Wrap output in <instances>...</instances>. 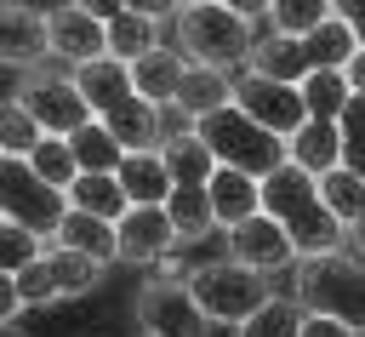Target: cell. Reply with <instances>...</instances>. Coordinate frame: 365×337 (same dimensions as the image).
Returning a JSON list of instances; mask_svg holds the SVG:
<instances>
[{"instance_id":"obj_1","label":"cell","mask_w":365,"mask_h":337,"mask_svg":"<svg viewBox=\"0 0 365 337\" xmlns=\"http://www.w3.org/2000/svg\"><path fill=\"white\" fill-rule=\"evenodd\" d=\"M262 211L297 240L302 257H319V251H342L348 240V223L325 206V188L314 171H302L297 160H285L279 171L262 177Z\"/></svg>"},{"instance_id":"obj_2","label":"cell","mask_w":365,"mask_h":337,"mask_svg":"<svg viewBox=\"0 0 365 337\" xmlns=\"http://www.w3.org/2000/svg\"><path fill=\"white\" fill-rule=\"evenodd\" d=\"M177 46L188 63H211V69H234L251 57L257 34H251V17L234 11L228 0H188L177 11Z\"/></svg>"},{"instance_id":"obj_3","label":"cell","mask_w":365,"mask_h":337,"mask_svg":"<svg viewBox=\"0 0 365 337\" xmlns=\"http://www.w3.org/2000/svg\"><path fill=\"white\" fill-rule=\"evenodd\" d=\"M297 303L308 314H331V320H348L354 331H365V257H348V251L302 257Z\"/></svg>"},{"instance_id":"obj_4","label":"cell","mask_w":365,"mask_h":337,"mask_svg":"<svg viewBox=\"0 0 365 337\" xmlns=\"http://www.w3.org/2000/svg\"><path fill=\"white\" fill-rule=\"evenodd\" d=\"M200 137L211 143L217 166H240V171H251V177H268V171H279V166L291 160L285 137H274V131H268L262 120H251L240 103L205 114V120H200Z\"/></svg>"},{"instance_id":"obj_5","label":"cell","mask_w":365,"mask_h":337,"mask_svg":"<svg viewBox=\"0 0 365 337\" xmlns=\"http://www.w3.org/2000/svg\"><path fill=\"white\" fill-rule=\"evenodd\" d=\"M188 286H194V297H200V308L211 314V320H222V326H245L268 297H274V280L262 274V268H251V263H240V257H222V263H200L194 274H188Z\"/></svg>"},{"instance_id":"obj_6","label":"cell","mask_w":365,"mask_h":337,"mask_svg":"<svg viewBox=\"0 0 365 337\" xmlns=\"http://www.w3.org/2000/svg\"><path fill=\"white\" fill-rule=\"evenodd\" d=\"M0 211L29 223V228H40L46 240H57V228L68 217V188L46 183L29 154H6L0 160Z\"/></svg>"},{"instance_id":"obj_7","label":"cell","mask_w":365,"mask_h":337,"mask_svg":"<svg viewBox=\"0 0 365 337\" xmlns=\"http://www.w3.org/2000/svg\"><path fill=\"white\" fill-rule=\"evenodd\" d=\"M137 320H143V331H154V337H211V326H217V320L200 308L188 274H165V268L143 280V291H137Z\"/></svg>"},{"instance_id":"obj_8","label":"cell","mask_w":365,"mask_h":337,"mask_svg":"<svg viewBox=\"0 0 365 337\" xmlns=\"http://www.w3.org/2000/svg\"><path fill=\"white\" fill-rule=\"evenodd\" d=\"M11 280H17V297L23 303H57V297H80V291L103 286V263L86 257V251H74V246H46Z\"/></svg>"},{"instance_id":"obj_9","label":"cell","mask_w":365,"mask_h":337,"mask_svg":"<svg viewBox=\"0 0 365 337\" xmlns=\"http://www.w3.org/2000/svg\"><path fill=\"white\" fill-rule=\"evenodd\" d=\"M11 97L46 126V137H68V131H80L86 120H97L74 74H46V69H40V74H23V86H17Z\"/></svg>"},{"instance_id":"obj_10","label":"cell","mask_w":365,"mask_h":337,"mask_svg":"<svg viewBox=\"0 0 365 337\" xmlns=\"http://www.w3.org/2000/svg\"><path fill=\"white\" fill-rule=\"evenodd\" d=\"M234 103H240L251 120H262L274 137H297V126L308 120L302 86H291V80H268V74H245V80H234Z\"/></svg>"},{"instance_id":"obj_11","label":"cell","mask_w":365,"mask_h":337,"mask_svg":"<svg viewBox=\"0 0 365 337\" xmlns=\"http://www.w3.org/2000/svg\"><path fill=\"white\" fill-rule=\"evenodd\" d=\"M46 23H51V51H57V57H68V63L108 57V23H103L97 11H86V6L63 0V6H51V11H46Z\"/></svg>"},{"instance_id":"obj_12","label":"cell","mask_w":365,"mask_h":337,"mask_svg":"<svg viewBox=\"0 0 365 337\" xmlns=\"http://www.w3.org/2000/svg\"><path fill=\"white\" fill-rule=\"evenodd\" d=\"M228 257H240V263H251V268L274 274V268H285V263H291V257H302V251H297V240H291L268 211H257V217H245V223H234V228H228Z\"/></svg>"},{"instance_id":"obj_13","label":"cell","mask_w":365,"mask_h":337,"mask_svg":"<svg viewBox=\"0 0 365 337\" xmlns=\"http://www.w3.org/2000/svg\"><path fill=\"white\" fill-rule=\"evenodd\" d=\"M177 246V223L165 206H131L120 217V263H160Z\"/></svg>"},{"instance_id":"obj_14","label":"cell","mask_w":365,"mask_h":337,"mask_svg":"<svg viewBox=\"0 0 365 337\" xmlns=\"http://www.w3.org/2000/svg\"><path fill=\"white\" fill-rule=\"evenodd\" d=\"M0 57L11 63V69H29L34 57H46L51 51V23H46V11H34L29 0H6L0 6Z\"/></svg>"},{"instance_id":"obj_15","label":"cell","mask_w":365,"mask_h":337,"mask_svg":"<svg viewBox=\"0 0 365 337\" xmlns=\"http://www.w3.org/2000/svg\"><path fill=\"white\" fill-rule=\"evenodd\" d=\"M114 177L131 194V206H165L171 188H177V177H171V166H165L160 149H125V160L114 166Z\"/></svg>"},{"instance_id":"obj_16","label":"cell","mask_w":365,"mask_h":337,"mask_svg":"<svg viewBox=\"0 0 365 337\" xmlns=\"http://www.w3.org/2000/svg\"><path fill=\"white\" fill-rule=\"evenodd\" d=\"M251 74H268V80H291V86H302V74H314V63H308V46H302V34H279V29H268L257 46H251Z\"/></svg>"},{"instance_id":"obj_17","label":"cell","mask_w":365,"mask_h":337,"mask_svg":"<svg viewBox=\"0 0 365 337\" xmlns=\"http://www.w3.org/2000/svg\"><path fill=\"white\" fill-rule=\"evenodd\" d=\"M205 188H211L217 223H228V228L262 211V177H251V171H240V166H217Z\"/></svg>"},{"instance_id":"obj_18","label":"cell","mask_w":365,"mask_h":337,"mask_svg":"<svg viewBox=\"0 0 365 337\" xmlns=\"http://www.w3.org/2000/svg\"><path fill=\"white\" fill-rule=\"evenodd\" d=\"M285 149H291V160L302 166V171H314V177H325L331 166H342V126L336 120H302L297 126V137H285Z\"/></svg>"},{"instance_id":"obj_19","label":"cell","mask_w":365,"mask_h":337,"mask_svg":"<svg viewBox=\"0 0 365 337\" xmlns=\"http://www.w3.org/2000/svg\"><path fill=\"white\" fill-rule=\"evenodd\" d=\"M57 246H74V251H86V257H97V263H114V257H120V223L68 206V217H63V228H57Z\"/></svg>"},{"instance_id":"obj_20","label":"cell","mask_w":365,"mask_h":337,"mask_svg":"<svg viewBox=\"0 0 365 337\" xmlns=\"http://www.w3.org/2000/svg\"><path fill=\"white\" fill-rule=\"evenodd\" d=\"M182 74H188V57L171 51V46H154V51H143V57L131 63V80H137V91H143L148 103H177Z\"/></svg>"},{"instance_id":"obj_21","label":"cell","mask_w":365,"mask_h":337,"mask_svg":"<svg viewBox=\"0 0 365 337\" xmlns=\"http://www.w3.org/2000/svg\"><path fill=\"white\" fill-rule=\"evenodd\" d=\"M177 103L194 114V120H205V114H217V109H228L234 103V86H228V69H211V63H188V74H182V86H177Z\"/></svg>"},{"instance_id":"obj_22","label":"cell","mask_w":365,"mask_h":337,"mask_svg":"<svg viewBox=\"0 0 365 337\" xmlns=\"http://www.w3.org/2000/svg\"><path fill=\"white\" fill-rule=\"evenodd\" d=\"M165 211H171V223H177V240H182V246L205 240V234H211V223H217V206H211V188H205V183H177V188H171V200H165Z\"/></svg>"},{"instance_id":"obj_23","label":"cell","mask_w":365,"mask_h":337,"mask_svg":"<svg viewBox=\"0 0 365 337\" xmlns=\"http://www.w3.org/2000/svg\"><path fill=\"white\" fill-rule=\"evenodd\" d=\"M68 206H80V211H97V217H125L131 211V194L120 188V177L114 171H80L74 183H68Z\"/></svg>"},{"instance_id":"obj_24","label":"cell","mask_w":365,"mask_h":337,"mask_svg":"<svg viewBox=\"0 0 365 337\" xmlns=\"http://www.w3.org/2000/svg\"><path fill=\"white\" fill-rule=\"evenodd\" d=\"M160 46V17H143V11H120L108 17V57L120 63H137L143 51Z\"/></svg>"},{"instance_id":"obj_25","label":"cell","mask_w":365,"mask_h":337,"mask_svg":"<svg viewBox=\"0 0 365 337\" xmlns=\"http://www.w3.org/2000/svg\"><path fill=\"white\" fill-rule=\"evenodd\" d=\"M302 46H308V63H314V69H342V63L359 51V34L331 11L319 29H308V34H302Z\"/></svg>"},{"instance_id":"obj_26","label":"cell","mask_w":365,"mask_h":337,"mask_svg":"<svg viewBox=\"0 0 365 337\" xmlns=\"http://www.w3.org/2000/svg\"><path fill=\"white\" fill-rule=\"evenodd\" d=\"M68 149H74L80 171H114V166L125 160V143H120L103 120H86L80 131H68Z\"/></svg>"},{"instance_id":"obj_27","label":"cell","mask_w":365,"mask_h":337,"mask_svg":"<svg viewBox=\"0 0 365 337\" xmlns=\"http://www.w3.org/2000/svg\"><path fill=\"white\" fill-rule=\"evenodd\" d=\"M160 154H165V166H171L177 183H211V171H217V154H211V143L200 137V126L182 131V137H171Z\"/></svg>"},{"instance_id":"obj_28","label":"cell","mask_w":365,"mask_h":337,"mask_svg":"<svg viewBox=\"0 0 365 337\" xmlns=\"http://www.w3.org/2000/svg\"><path fill=\"white\" fill-rule=\"evenodd\" d=\"M348 97H354V86H348L342 69H314V74H302V103H308L314 120H336V114L348 109Z\"/></svg>"},{"instance_id":"obj_29","label":"cell","mask_w":365,"mask_h":337,"mask_svg":"<svg viewBox=\"0 0 365 337\" xmlns=\"http://www.w3.org/2000/svg\"><path fill=\"white\" fill-rule=\"evenodd\" d=\"M302 320H308V308H302V303L268 297L245 326H234V337H302Z\"/></svg>"},{"instance_id":"obj_30","label":"cell","mask_w":365,"mask_h":337,"mask_svg":"<svg viewBox=\"0 0 365 337\" xmlns=\"http://www.w3.org/2000/svg\"><path fill=\"white\" fill-rule=\"evenodd\" d=\"M319 188H325V206H331L342 223H359V217H365V171L331 166V171L319 177Z\"/></svg>"},{"instance_id":"obj_31","label":"cell","mask_w":365,"mask_h":337,"mask_svg":"<svg viewBox=\"0 0 365 337\" xmlns=\"http://www.w3.org/2000/svg\"><path fill=\"white\" fill-rule=\"evenodd\" d=\"M40 251H46V234H40V228H29V223H17V217H0V268H6V274H23Z\"/></svg>"},{"instance_id":"obj_32","label":"cell","mask_w":365,"mask_h":337,"mask_svg":"<svg viewBox=\"0 0 365 337\" xmlns=\"http://www.w3.org/2000/svg\"><path fill=\"white\" fill-rule=\"evenodd\" d=\"M40 143H46V126L11 97V103L0 109V149H6V154H34Z\"/></svg>"},{"instance_id":"obj_33","label":"cell","mask_w":365,"mask_h":337,"mask_svg":"<svg viewBox=\"0 0 365 337\" xmlns=\"http://www.w3.org/2000/svg\"><path fill=\"white\" fill-rule=\"evenodd\" d=\"M331 11H336L331 0H274V6H268V17H274L279 34H308V29H319Z\"/></svg>"},{"instance_id":"obj_34","label":"cell","mask_w":365,"mask_h":337,"mask_svg":"<svg viewBox=\"0 0 365 337\" xmlns=\"http://www.w3.org/2000/svg\"><path fill=\"white\" fill-rule=\"evenodd\" d=\"M29 160H34V171H40L46 183H57V188H68V183L80 177V160H74L68 137H46V143H40V149H34Z\"/></svg>"},{"instance_id":"obj_35","label":"cell","mask_w":365,"mask_h":337,"mask_svg":"<svg viewBox=\"0 0 365 337\" xmlns=\"http://www.w3.org/2000/svg\"><path fill=\"white\" fill-rule=\"evenodd\" d=\"M336 126H342V166L365 171V91L348 97V109L336 114Z\"/></svg>"},{"instance_id":"obj_36","label":"cell","mask_w":365,"mask_h":337,"mask_svg":"<svg viewBox=\"0 0 365 337\" xmlns=\"http://www.w3.org/2000/svg\"><path fill=\"white\" fill-rule=\"evenodd\" d=\"M302 337H365V331H354L348 320H331V314H308L302 320Z\"/></svg>"},{"instance_id":"obj_37","label":"cell","mask_w":365,"mask_h":337,"mask_svg":"<svg viewBox=\"0 0 365 337\" xmlns=\"http://www.w3.org/2000/svg\"><path fill=\"white\" fill-rule=\"evenodd\" d=\"M182 6H188V0H125V11H143V17H160V23L177 17Z\"/></svg>"},{"instance_id":"obj_38","label":"cell","mask_w":365,"mask_h":337,"mask_svg":"<svg viewBox=\"0 0 365 337\" xmlns=\"http://www.w3.org/2000/svg\"><path fill=\"white\" fill-rule=\"evenodd\" d=\"M331 6H336V17H342V23L359 34V46H365V0H331Z\"/></svg>"},{"instance_id":"obj_39","label":"cell","mask_w":365,"mask_h":337,"mask_svg":"<svg viewBox=\"0 0 365 337\" xmlns=\"http://www.w3.org/2000/svg\"><path fill=\"white\" fill-rule=\"evenodd\" d=\"M342 74H348V86H354V91H365V46H359V51L342 63Z\"/></svg>"},{"instance_id":"obj_40","label":"cell","mask_w":365,"mask_h":337,"mask_svg":"<svg viewBox=\"0 0 365 337\" xmlns=\"http://www.w3.org/2000/svg\"><path fill=\"white\" fill-rule=\"evenodd\" d=\"M74 6H86V11H97V17H103V23H108V17H120V11H125V0H74Z\"/></svg>"},{"instance_id":"obj_41","label":"cell","mask_w":365,"mask_h":337,"mask_svg":"<svg viewBox=\"0 0 365 337\" xmlns=\"http://www.w3.org/2000/svg\"><path fill=\"white\" fill-rule=\"evenodd\" d=\"M228 6H234V11H245V17H262L274 0H228Z\"/></svg>"},{"instance_id":"obj_42","label":"cell","mask_w":365,"mask_h":337,"mask_svg":"<svg viewBox=\"0 0 365 337\" xmlns=\"http://www.w3.org/2000/svg\"><path fill=\"white\" fill-rule=\"evenodd\" d=\"M348 240H354V251L365 257V217H359V223H348Z\"/></svg>"},{"instance_id":"obj_43","label":"cell","mask_w":365,"mask_h":337,"mask_svg":"<svg viewBox=\"0 0 365 337\" xmlns=\"http://www.w3.org/2000/svg\"><path fill=\"white\" fill-rule=\"evenodd\" d=\"M0 337H23V326L17 320H0Z\"/></svg>"},{"instance_id":"obj_44","label":"cell","mask_w":365,"mask_h":337,"mask_svg":"<svg viewBox=\"0 0 365 337\" xmlns=\"http://www.w3.org/2000/svg\"><path fill=\"white\" fill-rule=\"evenodd\" d=\"M137 337H154V331H137Z\"/></svg>"}]
</instances>
